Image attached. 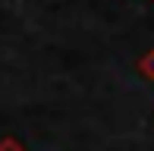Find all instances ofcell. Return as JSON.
<instances>
[{
  "label": "cell",
  "instance_id": "6da1fadb",
  "mask_svg": "<svg viewBox=\"0 0 154 151\" xmlns=\"http://www.w3.org/2000/svg\"><path fill=\"white\" fill-rule=\"evenodd\" d=\"M138 72L145 79H154V51H145V57L138 60Z\"/></svg>",
  "mask_w": 154,
  "mask_h": 151
},
{
  "label": "cell",
  "instance_id": "7a4b0ae2",
  "mask_svg": "<svg viewBox=\"0 0 154 151\" xmlns=\"http://www.w3.org/2000/svg\"><path fill=\"white\" fill-rule=\"evenodd\" d=\"M0 151H25V148L19 145L16 139H3V142H0Z\"/></svg>",
  "mask_w": 154,
  "mask_h": 151
}]
</instances>
